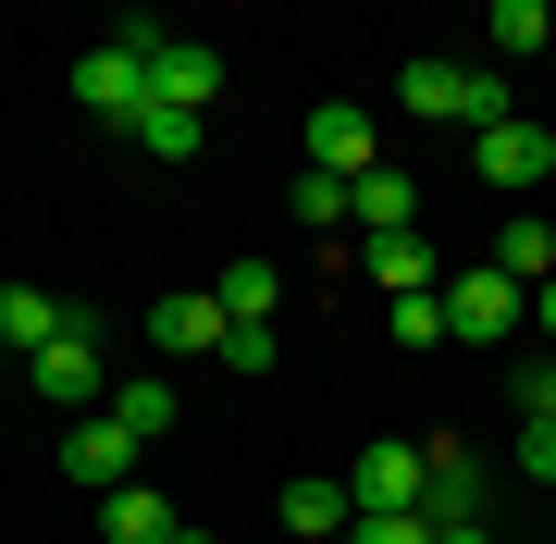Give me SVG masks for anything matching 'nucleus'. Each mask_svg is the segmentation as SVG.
<instances>
[{
    "instance_id": "obj_30",
    "label": "nucleus",
    "mask_w": 556,
    "mask_h": 544,
    "mask_svg": "<svg viewBox=\"0 0 556 544\" xmlns=\"http://www.w3.org/2000/svg\"><path fill=\"white\" fill-rule=\"evenodd\" d=\"M174 544H211V532H199V520H186V532H174Z\"/></svg>"
},
{
    "instance_id": "obj_17",
    "label": "nucleus",
    "mask_w": 556,
    "mask_h": 544,
    "mask_svg": "<svg viewBox=\"0 0 556 544\" xmlns=\"http://www.w3.org/2000/svg\"><path fill=\"white\" fill-rule=\"evenodd\" d=\"M482 38H495V62H532V50L556 38V13H544V0H495V13H482Z\"/></svg>"
},
{
    "instance_id": "obj_6",
    "label": "nucleus",
    "mask_w": 556,
    "mask_h": 544,
    "mask_svg": "<svg viewBox=\"0 0 556 544\" xmlns=\"http://www.w3.org/2000/svg\"><path fill=\"white\" fill-rule=\"evenodd\" d=\"M137 458H149V433H137V421H112V408L62 433V470H75L87 495H124V483H137Z\"/></svg>"
},
{
    "instance_id": "obj_15",
    "label": "nucleus",
    "mask_w": 556,
    "mask_h": 544,
    "mask_svg": "<svg viewBox=\"0 0 556 544\" xmlns=\"http://www.w3.org/2000/svg\"><path fill=\"white\" fill-rule=\"evenodd\" d=\"M408 211H420V186H408L396 162H383V174H358V248H371V236H420Z\"/></svg>"
},
{
    "instance_id": "obj_25",
    "label": "nucleus",
    "mask_w": 556,
    "mask_h": 544,
    "mask_svg": "<svg viewBox=\"0 0 556 544\" xmlns=\"http://www.w3.org/2000/svg\"><path fill=\"white\" fill-rule=\"evenodd\" d=\"M346 544H445V520H433V507H408V520H358Z\"/></svg>"
},
{
    "instance_id": "obj_10",
    "label": "nucleus",
    "mask_w": 556,
    "mask_h": 544,
    "mask_svg": "<svg viewBox=\"0 0 556 544\" xmlns=\"http://www.w3.org/2000/svg\"><path fill=\"white\" fill-rule=\"evenodd\" d=\"M309 174H383V137H371V112H358V100H321L309 112Z\"/></svg>"
},
{
    "instance_id": "obj_28",
    "label": "nucleus",
    "mask_w": 556,
    "mask_h": 544,
    "mask_svg": "<svg viewBox=\"0 0 556 544\" xmlns=\"http://www.w3.org/2000/svg\"><path fill=\"white\" fill-rule=\"evenodd\" d=\"M532 334H556V284H532Z\"/></svg>"
},
{
    "instance_id": "obj_3",
    "label": "nucleus",
    "mask_w": 556,
    "mask_h": 544,
    "mask_svg": "<svg viewBox=\"0 0 556 544\" xmlns=\"http://www.w3.org/2000/svg\"><path fill=\"white\" fill-rule=\"evenodd\" d=\"M346 495H358V520H408V507H433V445L371 433V445L346 458Z\"/></svg>"
},
{
    "instance_id": "obj_9",
    "label": "nucleus",
    "mask_w": 556,
    "mask_h": 544,
    "mask_svg": "<svg viewBox=\"0 0 556 544\" xmlns=\"http://www.w3.org/2000/svg\"><path fill=\"white\" fill-rule=\"evenodd\" d=\"M482 186H507V199H532V186L556 174V124H495V137H470Z\"/></svg>"
},
{
    "instance_id": "obj_27",
    "label": "nucleus",
    "mask_w": 556,
    "mask_h": 544,
    "mask_svg": "<svg viewBox=\"0 0 556 544\" xmlns=\"http://www.w3.org/2000/svg\"><path fill=\"white\" fill-rule=\"evenodd\" d=\"M519 470H532V483H556V421H519Z\"/></svg>"
},
{
    "instance_id": "obj_19",
    "label": "nucleus",
    "mask_w": 556,
    "mask_h": 544,
    "mask_svg": "<svg viewBox=\"0 0 556 544\" xmlns=\"http://www.w3.org/2000/svg\"><path fill=\"white\" fill-rule=\"evenodd\" d=\"M285 223H309V236H321V223H358V186H346V174H298Z\"/></svg>"
},
{
    "instance_id": "obj_14",
    "label": "nucleus",
    "mask_w": 556,
    "mask_h": 544,
    "mask_svg": "<svg viewBox=\"0 0 556 544\" xmlns=\"http://www.w3.org/2000/svg\"><path fill=\"white\" fill-rule=\"evenodd\" d=\"M186 520H174V495L161 483H124V495H100V544H174Z\"/></svg>"
},
{
    "instance_id": "obj_20",
    "label": "nucleus",
    "mask_w": 556,
    "mask_h": 544,
    "mask_svg": "<svg viewBox=\"0 0 556 544\" xmlns=\"http://www.w3.org/2000/svg\"><path fill=\"white\" fill-rule=\"evenodd\" d=\"M112 421H137V433L161 445V433H174V383H161V371H137V383H112Z\"/></svg>"
},
{
    "instance_id": "obj_13",
    "label": "nucleus",
    "mask_w": 556,
    "mask_h": 544,
    "mask_svg": "<svg viewBox=\"0 0 556 544\" xmlns=\"http://www.w3.org/2000/svg\"><path fill=\"white\" fill-rule=\"evenodd\" d=\"M358 273H371L383 298H445V261H433V236H371V248H358Z\"/></svg>"
},
{
    "instance_id": "obj_2",
    "label": "nucleus",
    "mask_w": 556,
    "mask_h": 544,
    "mask_svg": "<svg viewBox=\"0 0 556 544\" xmlns=\"http://www.w3.org/2000/svg\"><path fill=\"white\" fill-rule=\"evenodd\" d=\"M25 383H38V408H75V421H100V408H112V309H87V298H75V334L38 346V359H25Z\"/></svg>"
},
{
    "instance_id": "obj_29",
    "label": "nucleus",
    "mask_w": 556,
    "mask_h": 544,
    "mask_svg": "<svg viewBox=\"0 0 556 544\" xmlns=\"http://www.w3.org/2000/svg\"><path fill=\"white\" fill-rule=\"evenodd\" d=\"M445 544H495V532H482V520H445Z\"/></svg>"
},
{
    "instance_id": "obj_1",
    "label": "nucleus",
    "mask_w": 556,
    "mask_h": 544,
    "mask_svg": "<svg viewBox=\"0 0 556 544\" xmlns=\"http://www.w3.org/2000/svg\"><path fill=\"white\" fill-rule=\"evenodd\" d=\"M396 112H408V124H470V137L519 124L495 62H445V50H408V62H396Z\"/></svg>"
},
{
    "instance_id": "obj_21",
    "label": "nucleus",
    "mask_w": 556,
    "mask_h": 544,
    "mask_svg": "<svg viewBox=\"0 0 556 544\" xmlns=\"http://www.w3.org/2000/svg\"><path fill=\"white\" fill-rule=\"evenodd\" d=\"M433 520H482V470L457 445H433Z\"/></svg>"
},
{
    "instance_id": "obj_12",
    "label": "nucleus",
    "mask_w": 556,
    "mask_h": 544,
    "mask_svg": "<svg viewBox=\"0 0 556 544\" xmlns=\"http://www.w3.org/2000/svg\"><path fill=\"white\" fill-rule=\"evenodd\" d=\"M75 334V298H50V284H0V346L13 359H38V346Z\"/></svg>"
},
{
    "instance_id": "obj_7",
    "label": "nucleus",
    "mask_w": 556,
    "mask_h": 544,
    "mask_svg": "<svg viewBox=\"0 0 556 544\" xmlns=\"http://www.w3.org/2000/svg\"><path fill=\"white\" fill-rule=\"evenodd\" d=\"M223 334H236V322H223L211 284H174V298H149V346H161V359H223Z\"/></svg>"
},
{
    "instance_id": "obj_24",
    "label": "nucleus",
    "mask_w": 556,
    "mask_h": 544,
    "mask_svg": "<svg viewBox=\"0 0 556 544\" xmlns=\"http://www.w3.org/2000/svg\"><path fill=\"white\" fill-rule=\"evenodd\" d=\"M507 408H519V421H556V346H544V359H507Z\"/></svg>"
},
{
    "instance_id": "obj_22",
    "label": "nucleus",
    "mask_w": 556,
    "mask_h": 544,
    "mask_svg": "<svg viewBox=\"0 0 556 544\" xmlns=\"http://www.w3.org/2000/svg\"><path fill=\"white\" fill-rule=\"evenodd\" d=\"M383 334H396L408 359H420V346H457V322H445V298H396V309H383Z\"/></svg>"
},
{
    "instance_id": "obj_16",
    "label": "nucleus",
    "mask_w": 556,
    "mask_h": 544,
    "mask_svg": "<svg viewBox=\"0 0 556 544\" xmlns=\"http://www.w3.org/2000/svg\"><path fill=\"white\" fill-rule=\"evenodd\" d=\"M211 298H223V322H273V309H285V273L273 261H223Z\"/></svg>"
},
{
    "instance_id": "obj_4",
    "label": "nucleus",
    "mask_w": 556,
    "mask_h": 544,
    "mask_svg": "<svg viewBox=\"0 0 556 544\" xmlns=\"http://www.w3.org/2000/svg\"><path fill=\"white\" fill-rule=\"evenodd\" d=\"M75 100L100 112V124H124V137H137V124L161 112V75H149V50H124V38H100L75 62Z\"/></svg>"
},
{
    "instance_id": "obj_11",
    "label": "nucleus",
    "mask_w": 556,
    "mask_h": 544,
    "mask_svg": "<svg viewBox=\"0 0 556 544\" xmlns=\"http://www.w3.org/2000/svg\"><path fill=\"white\" fill-rule=\"evenodd\" d=\"M149 75H161V100H174V112H199V124H211V100H223V50H211V38H161V50H149Z\"/></svg>"
},
{
    "instance_id": "obj_26",
    "label": "nucleus",
    "mask_w": 556,
    "mask_h": 544,
    "mask_svg": "<svg viewBox=\"0 0 556 544\" xmlns=\"http://www.w3.org/2000/svg\"><path fill=\"white\" fill-rule=\"evenodd\" d=\"M223 371H273V322H236V334H223Z\"/></svg>"
},
{
    "instance_id": "obj_5",
    "label": "nucleus",
    "mask_w": 556,
    "mask_h": 544,
    "mask_svg": "<svg viewBox=\"0 0 556 544\" xmlns=\"http://www.w3.org/2000/svg\"><path fill=\"white\" fill-rule=\"evenodd\" d=\"M445 322L470 334V346H519V322H532V284H507L495 261H470V273H445Z\"/></svg>"
},
{
    "instance_id": "obj_23",
    "label": "nucleus",
    "mask_w": 556,
    "mask_h": 544,
    "mask_svg": "<svg viewBox=\"0 0 556 544\" xmlns=\"http://www.w3.org/2000/svg\"><path fill=\"white\" fill-rule=\"evenodd\" d=\"M199 137H211V124H199V112H174V100L137 124V149H149V162H199Z\"/></svg>"
},
{
    "instance_id": "obj_18",
    "label": "nucleus",
    "mask_w": 556,
    "mask_h": 544,
    "mask_svg": "<svg viewBox=\"0 0 556 544\" xmlns=\"http://www.w3.org/2000/svg\"><path fill=\"white\" fill-rule=\"evenodd\" d=\"M495 273L507 284H556V236L544 223H495Z\"/></svg>"
},
{
    "instance_id": "obj_8",
    "label": "nucleus",
    "mask_w": 556,
    "mask_h": 544,
    "mask_svg": "<svg viewBox=\"0 0 556 544\" xmlns=\"http://www.w3.org/2000/svg\"><path fill=\"white\" fill-rule=\"evenodd\" d=\"M273 520L298 532V544H346L358 532V495H346V470H298V483L273 495Z\"/></svg>"
}]
</instances>
